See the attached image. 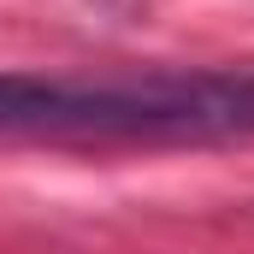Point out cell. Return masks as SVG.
I'll list each match as a JSON object with an SVG mask.
<instances>
[{
    "instance_id": "6da1fadb",
    "label": "cell",
    "mask_w": 254,
    "mask_h": 254,
    "mask_svg": "<svg viewBox=\"0 0 254 254\" xmlns=\"http://www.w3.org/2000/svg\"><path fill=\"white\" fill-rule=\"evenodd\" d=\"M0 136L48 148H213L254 136V60L195 71H0Z\"/></svg>"
}]
</instances>
